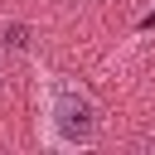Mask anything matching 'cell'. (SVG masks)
I'll list each match as a JSON object with an SVG mask.
<instances>
[{"label":"cell","instance_id":"2","mask_svg":"<svg viewBox=\"0 0 155 155\" xmlns=\"http://www.w3.org/2000/svg\"><path fill=\"white\" fill-rule=\"evenodd\" d=\"M24 39H29L24 24H10V29H5V44H10V48H24Z\"/></svg>","mask_w":155,"mask_h":155},{"label":"cell","instance_id":"1","mask_svg":"<svg viewBox=\"0 0 155 155\" xmlns=\"http://www.w3.org/2000/svg\"><path fill=\"white\" fill-rule=\"evenodd\" d=\"M53 121H58V136L73 140V145H87L97 136V107L78 87H58L53 92Z\"/></svg>","mask_w":155,"mask_h":155},{"label":"cell","instance_id":"3","mask_svg":"<svg viewBox=\"0 0 155 155\" xmlns=\"http://www.w3.org/2000/svg\"><path fill=\"white\" fill-rule=\"evenodd\" d=\"M140 29H155V10H150V15H145V19H140Z\"/></svg>","mask_w":155,"mask_h":155}]
</instances>
